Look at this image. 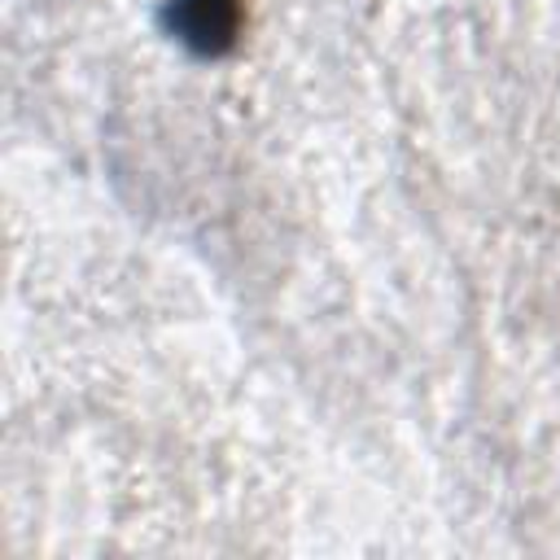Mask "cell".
<instances>
[{
    "mask_svg": "<svg viewBox=\"0 0 560 560\" xmlns=\"http://www.w3.org/2000/svg\"><path fill=\"white\" fill-rule=\"evenodd\" d=\"M175 35L197 52H219L241 26V0H175Z\"/></svg>",
    "mask_w": 560,
    "mask_h": 560,
    "instance_id": "6da1fadb",
    "label": "cell"
}]
</instances>
